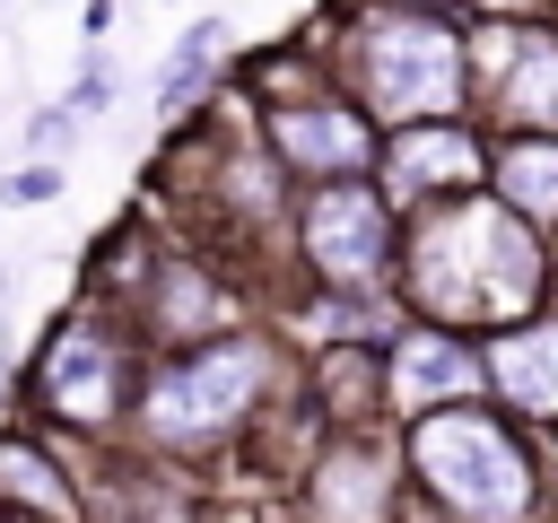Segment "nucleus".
<instances>
[{"instance_id":"1","label":"nucleus","mask_w":558,"mask_h":523,"mask_svg":"<svg viewBox=\"0 0 558 523\" xmlns=\"http://www.w3.org/2000/svg\"><path fill=\"white\" fill-rule=\"evenodd\" d=\"M392 288L436 331H488V323L506 331L549 288V262H541V235L506 218L488 192H453V200H427L410 253H392Z\"/></svg>"},{"instance_id":"2","label":"nucleus","mask_w":558,"mask_h":523,"mask_svg":"<svg viewBox=\"0 0 558 523\" xmlns=\"http://www.w3.org/2000/svg\"><path fill=\"white\" fill-rule=\"evenodd\" d=\"M349 105L375 131L401 122H453L471 96V26L462 9H410V0H375L349 17L340 52H331Z\"/></svg>"},{"instance_id":"3","label":"nucleus","mask_w":558,"mask_h":523,"mask_svg":"<svg viewBox=\"0 0 558 523\" xmlns=\"http://www.w3.org/2000/svg\"><path fill=\"white\" fill-rule=\"evenodd\" d=\"M270 384H279V357L262 331H209V340H183L174 357L148 366V384L131 392L140 401V436L157 453H209L227 436H244L262 410H270Z\"/></svg>"},{"instance_id":"4","label":"nucleus","mask_w":558,"mask_h":523,"mask_svg":"<svg viewBox=\"0 0 558 523\" xmlns=\"http://www.w3.org/2000/svg\"><path fill=\"white\" fill-rule=\"evenodd\" d=\"M410 479L453 523H541V462L506 410L445 401L410 418Z\"/></svg>"},{"instance_id":"5","label":"nucleus","mask_w":558,"mask_h":523,"mask_svg":"<svg viewBox=\"0 0 558 523\" xmlns=\"http://www.w3.org/2000/svg\"><path fill=\"white\" fill-rule=\"evenodd\" d=\"M401 253V218L375 174H331L296 192V262L314 296H384Z\"/></svg>"},{"instance_id":"6","label":"nucleus","mask_w":558,"mask_h":523,"mask_svg":"<svg viewBox=\"0 0 558 523\" xmlns=\"http://www.w3.org/2000/svg\"><path fill=\"white\" fill-rule=\"evenodd\" d=\"M26 401L52 418V427H87V436H105L122 410H131V357H122V340L105 331V323H52L44 331V349H35V366H26Z\"/></svg>"},{"instance_id":"7","label":"nucleus","mask_w":558,"mask_h":523,"mask_svg":"<svg viewBox=\"0 0 558 523\" xmlns=\"http://www.w3.org/2000/svg\"><path fill=\"white\" fill-rule=\"evenodd\" d=\"M401 506V453L375 427H331L305 453V523H392Z\"/></svg>"},{"instance_id":"8","label":"nucleus","mask_w":558,"mask_h":523,"mask_svg":"<svg viewBox=\"0 0 558 523\" xmlns=\"http://www.w3.org/2000/svg\"><path fill=\"white\" fill-rule=\"evenodd\" d=\"M375 183H392L384 200H453L488 183V139L453 113V122H401L375 131Z\"/></svg>"},{"instance_id":"9","label":"nucleus","mask_w":558,"mask_h":523,"mask_svg":"<svg viewBox=\"0 0 558 523\" xmlns=\"http://www.w3.org/2000/svg\"><path fill=\"white\" fill-rule=\"evenodd\" d=\"M488 384V357L471 331H436V323H401L384 340V410H445V401H471Z\"/></svg>"},{"instance_id":"10","label":"nucleus","mask_w":558,"mask_h":523,"mask_svg":"<svg viewBox=\"0 0 558 523\" xmlns=\"http://www.w3.org/2000/svg\"><path fill=\"white\" fill-rule=\"evenodd\" d=\"M270 157L279 174H375V122L357 105H279L270 113Z\"/></svg>"},{"instance_id":"11","label":"nucleus","mask_w":558,"mask_h":523,"mask_svg":"<svg viewBox=\"0 0 558 523\" xmlns=\"http://www.w3.org/2000/svg\"><path fill=\"white\" fill-rule=\"evenodd\" d=\"M488 105H497L506 131H541V139H558V26H541V17H514V26H506Z\"/></svg>"},{"instance_id":"12","label":"nucleus","mask_w":558,"mask_h":523,"mask_svg":"<svg viewBox=\"0 0 558 523\" xmlns=\"http://www.w3.org/2000/svg\"><path fill=\"white\" fill-rule=\"evenodd\" d=\"M488 392L506 401V418H558V314H523L506 331H488Z\"/></svg>"},{"instance_id":"13","label":"nucleus","mask_w":558,"mask_h":523,"mask_svg":"<svg viewBox=\"0 0 558 523\" xmlns=\"http://www.w3.org/2000/svg\"><path fill=\"white\" fill-rule=\"evenodd\" d=\"M506 218H523L532 235H549L558 227V139H541V131H506V139H488V183H480Z\"/></svg>"},{"instance_id":"14","label":"nucleus","mask_w":558,"mask_h":523,"mask_svg":"<svg viewBox=\"0 0 558 523\" xmlns=\"http://www.w3.org/2000/svg\"><path fill=\"white\" fill-rule=\"evenodd\" d=\"M227 52H235V26L227 17H192L174 44H166V61H157V122H183V113H201V96H209V78L227 70Z\"/></svg>"},{"instance_id":"15","label":"nucleus","mask_w":558,"mask_h":523,"mask_svg":"<svg viewBox=\"0 0 558 523\" xmlns=\"http://www.w3.org/2000/svg\"><path fill=\"white\" fill-rule=\"evenodd\" d=\"M52 514V523H78V488L61 479V462L35 445V436H0V514Z\"/></svg>"},{"instance_id":"16","label":"nucleus","mask_w":558,"mask_h":523,"mask_svg":"<svg viewBox=\"0 0 558 523\" xmlns=\"http://www.w3.org/2000/svg\"><path fill=\"white\" fill-rule=\"evenodd\" d=\"M96 523H192V506L174 497V479H166V471L122 462V471L96 488Z\"/></svg>"},{"instance_id":"17","label":"nucleus","mask_w":558,"mask_h":523,"mask_svg":"<svg viewBox=\"0 0 558 523\" xmlns=\"http://www.w3.org/2000/svg\"><path fill=\"white\" fill-rule=\"evenodd\" d=\"M17 131H26V157H52V166H70V148L87 139V122H78L70 105H35Z\"/></svg>"},{"instance_id":"18","label":"nucleus","mask_w":558,"mask_h":523,"mask_svg":"<svg viewBox=\"0 0 558 523\" xmlns=\"http://www.w3.org/2000/svg\"><path fill=\"white\" fill-rule=\"evenodd\" d=\"M44 200H61V166L52 157H26V166L0 174V209H44Z\"/></svg>"},{"instance_id":"19","label":"nucleus","mask_w":558,"mask_h":523,"mask_svg":"<svg viewBox=\"0 0 558 523\" xmlns=\"http://www.w3.org/2000/svg\"><path fill=\"white\" fill-rule=\"evenodd\" d=\"M113 96H122V70H113V61H105V52H87V70H78V78H70V96H61V105H70V113H78V122H87V113H105V105H113Z\"/></svg>"},{"instance_id":"20","label":"nucleus","mask_w":558,"mask_h":523,"mask_svg":"<svg viewBox=\"0 0 558 523\" xmlns=\"http://www.w3.org/2000/svg\"><path fill=\"white\" fill-rule=\"evenodd\" d=\"M453 9H471V17H497V26H514V17H532L541 0H453Z\"/></svg>"},{"instance_id":"21","label":"nucleus","mask_w":558,"mask_h":523,"mask_svg":"<svg viewBox=\"0 0 558 523\" xmlns=\"http://www.w3.org/2000/svg\"><path fill=\"white\" fill-rule=\"evenodd\" d=\"M78 26H87V44H105V35H113V0H87V9H78Z\"/></svg>"},{"instance_id":"22","label":"nucleus","mask_w":558,"mask_h":523,"mask_svg":"<svg viewBox=\"0 0 558 523\" xmlns=\"http://www.w3.org/2000/svg\"><path fill=\"white\" fill-rule=\"evenodd\" d=\"M0 523H52V514H17V506H9V514H0Z\"/></svg>"},{"instance_id":"23","label":"nucleus","mask_w":558,"mask_h":523,"mask_svg":"<svg viewBox=\"0 0 558 523\" xmlns=\"http://www.w3.org/2000/svg\"><path fill=\"white\" fill-rule=\"evenodd\" d=\"M0 296H9V262H0Z\"/></svg>"}]
</instances>
